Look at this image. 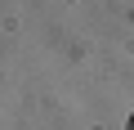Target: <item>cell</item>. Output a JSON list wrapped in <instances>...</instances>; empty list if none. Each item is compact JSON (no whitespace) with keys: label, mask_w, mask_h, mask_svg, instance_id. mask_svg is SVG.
Listing matches in <instances>:
<instances>
[{"label":"cell","mask_w":134,"mask_h":130,"mask_svg":"<svg viewBox=\"0 0 134 130\" xmlns=\"http://www.w3.org/2000/svg\"><path fill=\"white\" fill-rule=\"evenodd\" d=\"M125 130H134V112H130V121H125Z\"/></svg>","instance_id":"cell-1"}]
</instances>
